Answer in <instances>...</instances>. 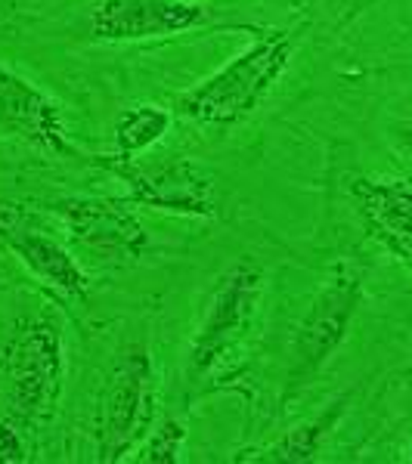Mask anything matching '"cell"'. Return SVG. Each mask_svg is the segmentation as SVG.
Segmentation results:
<instances>
[{
	"mask_svg": "<svg viewBox=\"0 0 412 464\" xmlns=\"http://www.w3.org/2000/svg\"><path fill=\"white\" fill-rule=\"evenodd\" d=\"M65 375L63 325L54 310L19 322L0 347V461H28L59 406Z\"/></svg>",
	"mask_w": 412,
	"mask_h": 464,
	"instance_id": "obj_1",
	"label": "cell"
},
{
	"mask_svg": "<svg viewBox=\"0 0 412 464\" xmlns=\"http://www.w3.org/2000/svg\"><path fill=\"white\" fill-rule=\"evenodd\" d=\"M295 56L291 32L273 28L260 32L239 56L221 65L214 74L199 81L186 93L177 96V115L205 127H233L251 115L280 84Z\"/></svg>",
	"mask_w": 412,
	"mask_h": 464,
	"instance_id": "obj_2",
	"label": "cell"
},
{
	"mask_svg": "<svg viewBox=\"0 0 412 464\" xmlns=\"http://www.w3.org/2000/svg\"><path fill=\"white\" fill-rule=\"evenodd\" d=\"M264 285L267 273L254 257H239L217 276L201 322L192 334L190 353H186L183 375L190 384H199L208 375H214L217 365H223V359L242 343L254 316H258Z\"/></svg>",
	"mask_w": 412,
	"mask_h": 464,
	"instance_id": "obj_3",
	"label": "cell"
},
{
	"mask_svg": "<svg viewBox=\"0 0 412 464\" xmlns=\"http://www.w3.org/2000/svg\"><path fill=\"white\" fill-rule=\"evenodd\" d=\"M359 304H363V269L354 260H335L291 338L289 396L310 384L329 365V359L338 353Z\"/></svg>",
	"mask_w": 412,
	"mask_h": 464,
	"instance_id": "obj_4",
	"label": "cell"
},
{
	"mask_svg": "<svg viewBox=\"0 0 412 464\" xmlns=\"http://www.w3.org/2000/svg\"><path fill=\"white\" fill-rule=\"evenodd\" d=\"M152 356L143 341H131L118 353L103 393L96 461L115 464L131 459L152 430Z\"/></svg>",
	"mask_w": 412,
	"mask_h": 464,
	"instance_id": "obj_5",
	"label": "cell"
},
{
	"mask_svg": "<svg viewBox=\"0 0 412 464\" xmlns=\"http://www.w3.org/2000/svg\"><path fill=\"white\" fill-rule=\"evenodd\" d=\"M87 254L106 266H131L149 248V232L133 198L115 196H65L47 205Z\"/></svg>",
	"mask_w": 412,
	"mask_h": 464,
	"instance_id": "obj_6",
	"label": "cell"
},
{
	"mask_svg": "<svg viewBox=\"0 0 412 464\" xmlns=\"http://www.w3.org/2000/svg\"><path fill=\"white\" fill-rule=\"evenodd\" d=\"M118 177L127 186V198L137 208L164 211L177 217H217L214 183L196 161L190 159H164V161H140L124 155H96L90 159Z\"/></svg>",
	"mask_w": 412,
	"mask_h": 464,
	"instance_id": "obj_7",
	"label": "cell"
},
{
	"mask_svg": "<svg viewBox=\"0 0 412 464\" xmlns=\"http://www.w3.org/2000/svg\"><path fill=\"white\" fill-rule=\"evenodd\" d=\"M211 22V6L199 0H93L81 32L96 44H131L183 34Z\"/></svg>",
	"mask_w": 412,
	"mask_h": 464,
	"instance_id": "obj_8",
	"label": "cell"
},
{
	"mask_svg": "<svg viewBox=\"0 0 412 464\" xmlns=\"http://www.w3.org/2000/svg\"><path fill=\"white\" fill-rule=\"evenodd\" d=\"M0 245L32 269V276L69 301H84L90 279L63 242L44 229L41 217L16 201H0Z\"/></svg>",
	"mask_w": 412,
	"mask_h": 464,
	"instance_id": "obj_9",
	"label": "cell"
},
{
	"mask_svg": "<svg viewBox=\"0 0 412 464\" xmlns=\"http://www.w3.org/2000/svg\"><path fill=\"white\" fill-rule=\"evenodd\" d=\"M0 130L34 152L84 159L65 130L63 106L19 72L0 65Z\"/></svg>",
	"mask_w": 412,
	"mask_h": 464,
	"instance_id": "obj_10",
	"label": "cell"
},
{
	"mask_svg": "<svg viewBox=\"0 0 412 464\" xmlns=\"http://www.w3.org/2000/svg\"><path fill=\"white\" fill-rule=\"evenodd\" d=\"M350 198L366 232L412 269V183L403 177H357Z\"/></svg>",
	"mask_w": 412,
	"mask_h": 464,
	"instance_id": "obj_11",
	"label": "cell"
},
{
	"mask_svg": "<svg viewBox=\"0 0 412 464\" xmlns=\"http://www.w3.org/2000/svg\"><path fill=\"white\" fill-rule=\"evenodd\" d=\"M348 406H350V393L335 396L323 411H317L313 418L295 424V428L282 433L273 446H267L260 461H286V464L313 461L319 455V449L326 446V440L332 437L335 428L341 424V418L348 415Z\"/></svg>",
	"mask_w": 412,
	"mask_h": 464,
	"instance_id": "obj_12",
	"label": "cell"
},
{
	"mask_svg": "<svg viewBox=\"0 0 412 464\" xmlns=\"http://www.w3.org/2000/svg\"><path fill=\"white\" fill-rule=\"evenodd\" d=\"M171 111L162 106H131L118 118L115 127V152L124 159H137V155L149 152L152 146H159L164 140V133L171 130Z\"/></svg>",
	"mask_w": 412,
	"mask_h": 464,
	"instance_id": "obj_13",
	"label": "cell"
},
{
	"mask_svg": "<svg viewBox=\"0 0 412 464\" xmlns=\"http://www.w3.org/2000/svg\"><path fill=\"white\" fill-rule=\"evenodd\" d=\"M186 443V428L177 418H162L159 424H152V430L146 433V440L137 449V461L143 464H177L183 455Z\"/></svg>",
	"mask_w": 412,
	"mask_h": 464,
	"instance_id": "obj_14",
	"label": "cell"
},
{
	"mask_svg": "<svg viewBox=\"0 0 412 464\" xmlns=\"http://www.w3.org/2000/svg\"><path fill=\"white\" fill-rule=\"evenodd\" d=\"M394 140H397V146H400L403 152H409V155H412V121L397 124V127H394Z\"/></svg>",
	"mask_w": 412,
	"mask_h": 464,
	"instance_id": "obj_15",
	"label": "cell"
},
{
	"mask_svg": "<svg viewBox=\"0 0 412 464\" xmlns=\"http://www.w3.org/2000/svg\"><path fill=\"white\" fill-rule=\"evenodd\" d=\"M403 459H407V461H412V446L407 449V455H403Z\"/></svg>",
	"mask_w": 412,
	"mask_h": 464,
	"instance_id": "obj_16",
	"label": "cell"
}]
</instances>
